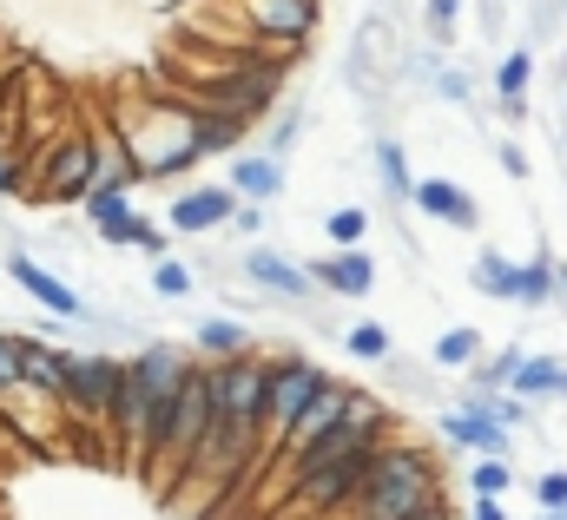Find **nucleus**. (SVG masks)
I'll use <instances>...</instances> for the list:
<instances>
[{"label": "nucleus", "instance_id": "obj_1", "mask_svg": "<svg viewBox=\"0 0 567 520\" xmlns=\"http://www.w3.org/2000/svg\"><path fill=\"white\" fill-rule=\"evenodd\" d=\"M442 495H449L442 488V461L429 455L423 441L390 435L377 448V461H370V481L357 488V501L337 520H410V514H423L429 501H442Z\"/></svg>", "mask_w": 567, "mask_h": 520}, {"label": "nucleus", "instance_id": "obj_2", "mask_svg": "<svg viewBox=\"0 0 567 520\" xmlns=\"http://www.w3.org/2000/svg\"><path fill=\"white\" fill-rule=\"evenodd\" d=\"M212 435H218V389H212V363H198L185 395H178V408H172V422H165V441H158L152 475L192 481V468H198V455H205Z\"/></svg>", "mask_w": 567, "mask_h": 520}, {"label": "nucleus", "instance_id": "obj_3", "mask_svg": "<svg viewBox=\"0 0 567 520\" xmlns=\"http://www.w3.org/2000/svg\"><path fill=\"white\" fill-rule=\"evenodd\" d=\"M93 165H100V138L93 132H60L40 158H33V185H27V205H86L93 191Z\"/></svg>", "mask_w": 567, "mask_h": 520}, {"label": "nucleus", "instance_id": "obj_4", "mask_svg": "<svg viewBox=\"0 0 567 520\" xmlns=\"http://www.w3.org/2000/svg\"><path fill=\"white\" fill-rule=\"evenodd\" d=\"M323 363L317 356H297V350H284L271 356V402H265V441H258V468H271L284 448V435L297 428V415L310 408V395L323 389Z\"/></svg>", "mask_w": 567, "mask_h": 520}, {"label": "nucleus", "instance_id": "obj_5", "mask_svg": "<svg viewBox=\"0 0 567 520\" xmlns=\"http://www.w3.org/2000/svg\"><path fill=\"white\" fill-rule=\"evenodd\" d=\"M120 383H126V356H113V350H73V363H66V415L86 422V428H100V441H106L113 408H120Z\"/></svg>", "mask_w": 567, "mask_h": 520}, {"label": "nucleus", "instance_id": "obj_6", "mask_svg": "<svg viewBox=\"0 0 567 520\" xmlns=\"http://www.w3.org/2000/svg\"><path fill=\"white\" fill-rule=\"evenodd\" d=\"M212 389H218V422L258 428V441H265V402H271V356L265 350L212 363Z\"/></svg>", "mask_w": 567, "mask_h": 520}, {"label": "nucleus", "instance_id": "obj_7", "mask_svg": "<svg viewBox=\"0 0 567 520\" xmlns=\"http://www.w3.org/2000/svg\"><path fill=\"white\" fill-rule=\"evenodd\" d=\"M238 7V20H245V33H258V40H271L278 53L297 60V46L317 33V0H231Z\"/></svg>", "mask_w": 567, "mask_h": 520}, {"label": "nucleus", "instance_id": "obj_8", "mask_svg": "<svg viewBox=\"0 0 567 520\" xmlns=\"http://www.w3.org/2000/svg\"><path fill=\"white\" fill-rule=\"evenodd\" d=\"M357 395H363V383H343V376H323V389L310 395V408L297 415V428L284 435V448H278V461L271 468H284V461H297L310 441H323L330 428H343V415L357 408Z\"/></svg>", "mask_w": 567, "mask_h": 520}, {"label": "nucleus", "instance_id": "obj_9", "mask_svg": "<svg viewBox=\"0 0 567 520\" xmlns=\"http://www.w3.org/2000/svg\"><path fill=\"white\" fill-rule=\"evenodd\" d=\"M245 198L231 191V185H185L172 205H165V225H172V238H212V231H231V211H238Z\"/></svg>", "mask_w": 567, "mask_h": 520}, {"label": "nucleus", "instance_id": "obj_10", "mask_svg": "<svg viewBox=\"0 0 567 520\" xmlns=\"http://www.w3.org/2000/svg\"><path fill=\"white\" fill-rule=\"evenodd\" d=\"M7 277L47 310V316H66V323H86V303H80V290L60 277V270H47L40 258H27V251H7Z\"/></svg>", "mask_w": 567, "mask_h": 520}, {"label": "nucleus", "instance_id": "obj_11", "mask_svg": "<svg viewBox=\"0 0 567 520\" xmlns=\"http://www.w3.org/2000/svg\"><path fill=\"white\" fill-rule=\"evenodd\" d=\"M435 435H442L449 448H462V455H515V428H502L495 415H482V408H468V402L442 408V415H435Z\"/></svg>", "mask_w": 567, "mask_h": 520}, {"label": "nucleus", "instance_id": "obj_12", "mask_svg": "<svg viewBox=\"0 0 567 520\" xmlns=\"http://www.w3.org/2000/svg\"><path fill=\"white\" fill-rule=\"evenodd\" d=\"M66 363H73V350H60L47 336H20V389L60 415H66Z\"/></svg>", "mask_w": 567, "mask_h": 520}, {"label": "nucleus", "instance_id": "obj_13", "mask_svg": "<svg viewBox=\"0 0 567 520\" xmlns=\"http://www.w3.org/2000/svg\"><path fill=\"white\" fill-rule=\"evenodd\" d=\"M238 263H245V283H251V290L284 297V303H303V297L317 290V283H310V270H303L297 258H284L278 245H265V238H258V245H251Z\"/></svg>", "mask_w": 567, "mask_h": 520}, {"label": "nucleus", "instance_id": "obj_14", "mask_svg": "<svg viewBox=\"0 0 567 520\" xmlns=\"http://www.w3.org/2000/svg\"><path fill=\"white\" fill-rule=\"evenodd\" d=\"M303 270H310V283H317V290L350 297V303H363V297L377 290V258H370L363 245H350V251H323V258H310Z\"/></svg>", "mask_w": 567, "mask_h": 520}, {"label": "nucleus", "instance_id": "obj_15", "mask_svg": "<svg viewBox=\"0 0 567 520\" xmlns=\"http://www.w3.org/2000/svg\"><path fill=\"white\" fill-rule=\"evenodd\" d=\"M410 205L423 211L429 225L482 231V205H475V191H468V185H455V178H416V198H410Z\"/></svg>", "mask_w": 567, "mask_h": 520}, {"label": "nucleus", "instance_id": "obj_16", "mask_svg": "<svg viewBox=\"0 0 567 520\" xmlns=\"http://www.w3.org/2000/svg\"><path fill=\"white\" fill-rule=\"evenodd\" d=\"M251 350H258V330L238 316H198V330H192V356H205V363H231Z\"/></svg>", "mask_w": 567, "mask_h": 520}, {"label": "nucleus", "instance_id": "obj_17", "mask_svg": "<svg viewBox=\"0 0 567 520\" xmlns=\"http://www.w3.org/2000/svg\"><path fill=\"white\" fill-rule=\"evenodd\" d=\"M225 185H231L238 198H251V205H271V198H284V158H271L265 145H258V152H238Z\"/></svg>", "mask_w": 567, "mask_h": 520}, {"label": "nucleus", "instance_id": "obj_18", "mask_svg": "<svg viewBox=\"0 0 567 520\" xmlns=\"http://www.w3.org/2000/svg\"><path fill=\"white\" fill-rule=\"evenodd\" d=\"M80 211H86V225H93L100 245H120V251H126V231H133V218H140V211H133V191H86Z\"/></svg>", "mask_w": 567, "mask_h": 520}, {"label": "nucleus", "instance_id": "obj_19", "mask_svg": "<svg viewBox=\"0 0 567 520\" xmlns=\"http://www.w3.org/2000/svg\"><path fill=\"white\" fill-rule=\"evenodd\" d=\"M468 283H475L482 297H495V303H522V263L508 258V251H495V245H482V251H475Z\"/></svg>", "mask_w": 567, "mask_h": 520}, {"label": "nucleus", "instance_id": "obj_20", "mask_svg": "<svg viewBox=\"0 0 567 520\" xmlns=\"http://www.w3.org/2000/svg\"><path fill=\"white\" fill-rule=\"evenodd\" d=\"M508 389L522 395V402H567V363H561V356H542V350H528Z\"/></svg>", "mask_w": 567, "mask_h": 520}, {"label": "nucleus", "instance_id": "obj_21", "mask_svg": "<svg viewBox=\"0 0 567 520\" xmlns=\"http://www.w3.org/2000/svg\"><path fill=\"white\" fill-rule=\"evenodd\" d=\"M245 119H225V113H205V106H192V145H198V158H225V152H238L245 145Z\"/></svg>", "mask_w": 567, "mask_h": 520}, {"label": "nucleus", "instance_id": "obj_22", "mask_svg": "<svg viewBox=\"0 0 567 520\" xmlns=\"http://www.w3.org/2000/svg\"><path fill=\"white\" fill-rule=\"evenodd\" d=\"M429 356H435V370H455V376H468V370L488 356V343H482V330L455 323V330H442V336H435V350H429Z\"/></svg>", "mask_w": 567, "mask_h": 520}, {"label": "nucleus", "instance_id": "obj_23", "mask_svg": "<svg viewBox=\"0 0 567 520\" xmlns=\"http://www.w3.org/2000/svg\"><path fill=\"white\" fill-rule=\"evenodd\" d=\"M377 178H383V198L390 205H410L416 198V171H410V152L396 138H377Z\"/></svg>", "mask_w": 567, "mask_h": 520}, {"label": "nucleus", "instance_id": "obj_24", "mask_svg": "<svg viewBox=\"0 0 567 520\" xmlns=\"http://www.w3.org/2000/svg\"><path fill=\"white\" fill-rule=\"evenodd\" d=\"M555 303H561L555 258H548V251H535V258L522 263V310H555Z\"/></svg>", "mask_w": 567, "mask_h": 520}, {"label": "nucleus", "instance_id": "obj_25", "mask_svg": "<svg viewBox=\"0 0 567 520\" xmlns=\"http://www.w3.org/2000/svg\"><path fill=\"white\" fill-rule=\"evenodd\" d=\"M535 86V46H508L495 60V100H528Z\"/></svg>", "mask_w": 567, "mask_h": 520}, {"label": "nucleus", "instance_id": "obj_26", "mask_svg": "<svg viewBox=\"0 0 567 520\" xmlns=\"http://www.w3.org/2000/svg\"><path fill=\"white\" fill-rule=\"evenodd\" d=\"M522 356H528L522 343H508V350H488V356L468 370V389H508V383H515V370H522Z\"/></svg>", "mask_w": 567, "mask_h": 520}, {"label": "nucleus", "instance_id": "obj_27", "mask_svg": "<svg viewBox=\"0 0 567 520\" xmlns=\"http://www.w3.org/2000/svg\"><path fill=\"white\" fill-rule=\"evenodd\" d=\"M323 238H330V251L363 245V238H370V211H363V205H337V211H323Z\"/></svg>", "mask_w": 567, "mask_h": 520}, {"label": "nucleus", "instance_id": "obj_28", "mask_svg": "<svg viewBox=\"0 0 567 520\" xmlns=\"http://www.w3.org/2000/svg\"><path fill=\"white\" fill-rule=\"evenodd\" d=\"M508 488H515V461H508V455H475V468H468V495L502 501Z\"/></svg>", "mask_w": 567, "mask_h": 520}, {"label": "nucleus", "instance_id": "obj_29", "mask_svg": "<svg viewBox=\"0 0 567 520\" xmlns=\"http://www.w3.org/2000/svg\"><path fill=\"white\" fill-rule=\"evenodd\" d=\"M152 290L172 297V303H185V297L198 290V270H192L185 258H152Z\"/></svg>", "mask_w": 567, "mask_h": 520}, {"label": "nucleus", "instance_id": "obj_30", "mask_svg": "<svg viewBox=\"0 0 567 520\" xmlns=\"http://www.w3.org/2000/svg\"><path fill=\"white\" fill-rule=\"evenodd\" d=\"M343 350H350L357 363H390V356H396V343H390L383 323H357V330H343Z\"/></svg>", "mask_w": 567, "mask_h": 520}, {"label": "nucleus", "instance_id": "obj_31", "mask_svg": "<svg viewBox=\"0 0 567 520\" xmlns=\"http://www.w3.org/2000/svg\"><path fill=\"white\" fill-rule=\"evenodd\" d=\"M455 20H462V0H423V33L435 53L455 46Z\"/></svg>", "mask_w": 567, "mask_h": 520}, {"label": "nucleus", "instance_id": "obj_32", "mask_svg": "<svg viewBox=\"0 0 567 520\" xmlns=\"http://www.w3.org/2000/svg\"><path fill=\"white\" fill-rule=\"evenodd\" d=\"M13 395H27L20 389V336L0 330V402H13Z\"/></svg>", "mask_w": 567, "mask_h": 520}, {"label": "nucleus", "instance_id": "obj_33", "mask_svg": "<svg viewBox=\"0 0 567 520\" xmlns=\"http://www.w3.org/2000/svg\"><path fill=\"white\" fill-rule=\"evenodd\" d=\"M429 86H435V100H449V106H462V100L475 93V80H468L462 66H435V73H429Z\"/></svg>", "mask_w": 567, "mask_h": 520}, {"label": "nucleus", "instance_id": "obj_34", "mask_svg": "<svg viewBox=\"0 0 567 520\" xmlns=\"http://www.w3.org/2000/svg\"><path fill=\"white\" fill-rule=\"evenodd\" d=\"M535 508H542V514H548V508H567V468L535 475Z\"/></svg>", "mask_w": 567, "mask_h": 520}, {"label": "nucleus", "instance_id": "obj_35", "mask_svg": "<svg viewBox=\"0 0 567 520\" xmlns=\"http://www.w3.org/2000/svg\"><path fill=\"white\" fill-rule=\"evenodd\" d=\"M265 225H271V211H265V205H251V198L231 211V231H238V238H251V245L265 238Z\"/></svg>", "mask_w": 567, "mask_h": 520}, {"label": "nucleus", "instance_id": "obj_36", "mask_svg": "<svg viewBox=\"0 0 567 520\" xmlns=\"http://www.w3.org/2000/svg\"><path fill=\"white\" fill-rule=\"evenodd\" d=\"M297 132H303V113H284L278 126H271V138H265V152H271V158H284V152L297 145Z\"/></svg>", "mask_w": 567, "mask_h": 520}, {"label": "nucleus", "instance_id": "obj_37", "mask_svg": "<svg viewBox=\"0 0 567 520\" xmlns=\"http://www.w3.org/2000/svg\"><path fill=\"white\" fill-rule=\"evenodd\" d=\"M495 158H502V171H508V178H528V171H535V165H528V152H522L515 138H502V145H495Z\"/></svg>", "mask_w": 567, "mask_h": 520}, {"label": "nucleus", "instance_id": "obj_38", "mask_svg": "<svg viewBox=\"0 0 567 520\" xmlns=\"http://www.w3.org/2000/svg\"><path fill=\"white\" fill-rule=\"evenodd\" d=\"M468 520H508V508L488 501V495H475V501H468Z\"/></svg>", "mask_w": 567, "mask_h": 520}, {"label": "nucleus", "instance_id": "obj_39", "mask_svg": "<svg viewBox=\"0 0 567 520\" xmlns=\"http://www.w3.org/2000/svg\"><path fill=\"white\" fill-rule=\"evenodd\" d=\"M410 520H462V514H455V501H449V495H442V501H429L423 514H410Z\"/></svg>", "mask_w": 567, "mask_h": 520}, {"label": "nucleus", "instance_id": "obj_40", "mask_svg": "<svg viewBox=\"0 0 567 520\" xmlns=\"http://www.w3.org/2000/svg\"><path fill=\"white\" fill-rule=\"evenodd\" d=\"M495 113H502L508 126H522V119H528V100H495Z\"/></svg>", "mask_w": 567, "mask_h": 520}, {"label": "nucleus", "instance_id": "obj_41", "mask_svg": "<svg viewBox=\"0 0 567 520\" xmlns=\"http://www.w3.org/2000/svg\"><path fill=\"white\" fill-rule=\"evenodd\" d=\"M555 283H561V303H567V258H555Z\"/></svg>", "mask_w": 567, "mask_h": 520}, {"label": "nucleus", "instance_id": "obj_42", "mask_svg": "<svg viewBox=\"0 0 567 520\" xmlns=\"http://www.w3.org/2000/svg\"><path fill=\"white\" fill-rule=\"evenodd\" d=\"M542 520H567V508H548V514H542Z\"/></svg>", "mask_w": 567, "mask_h": 520}, {"label": "nucleus", "instance_id": "obj_43", "mask_svg": "<svg viewBox=\"0 0 567 520\" xmlns=\"http://www.w3.org/2000/svg\"><path fill=\"white\" fill-rule=\"evenodd\" d=\"M561 13H567V0H561Z\"/></svg>", "mask_w": 567, "mask_h": 520}]
</instances>
